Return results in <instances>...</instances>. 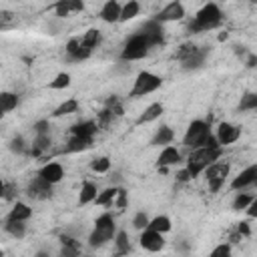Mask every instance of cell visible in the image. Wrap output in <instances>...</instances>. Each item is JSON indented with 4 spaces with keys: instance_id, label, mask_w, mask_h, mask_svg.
I'll use <instances>...</instances> for the list:
<instances>
[{
    "instance_id": "1",
    "label": "cell",
    "mask_w": 257,
    "mask_h": 257,
    "mask_svg": "<svg viewBox=\"0 0 257 257\" xmlns=\"http://www.w3.org/2000/svg\"><path fill=\"white\" fill-rule=\"evenodd\" d=\"M221 18L223 16H221L219 6L209 2L197 12L195 20L189 23V32H205V30H211V28H217L221 25Z\"/></svg>"
},
{
    "instance_id": "2",
    "label": "cell",
    "mask_w": 257,
    "mask_h": 257,
    "mask_svg": "<svg viewBox=\"0 0 257 257\" xmlns=\"http://www.w3.org/2000/svg\"><path fill=\"white\" fill-rule=\"evenodd\" d=\"M219 157H221V149H205V147L195 149L187 159V171H189L191 179L197 177L201 171H205L209 165H213Z\"/></svg>"
},
{
    "instance_id": "3",
    "label": "cell",
    "mask_w": 257,
    "mask_h": 257,
    "mask_svg": "<svg viewBox=\"0 0 257 257\" xmlns=\"http://www.w3.org/2000/svg\"><path fill=\"white\" fill-rule=\"evenodd\" d=\"M113 237H115V221H113V217L109 215V213H104V215H101L97 219L95 231L91 233V237H89V243L93 247H101L106 241H111Z\"/></svg>"
},
{
    "instance_id": "4",
    "label": "cell",
    "mask_w": 257,
    "mask_h": 257,
    "mask_svg": "<svg viewBox=\"0 0 257 257\" xmlns=\"http://www.w3.org/2000/svg\"><path fill=\"white\" fill-rule=\"evenodd\" d=\"M209 123L205 121H193L187 128V133H185V139H183V145L189 147V149H201L209 137Z\"/></svg>"
},
{
    "instance_id": "5",
    "label": "cell",
    "mask_w": 257,
    "mask_h": 257,
    "mask_svg": "<svg viewBox=\"0 0 257 257\" xmlns=\"http://www.w3.org/2000/svg\"><path fill=\"white\" fill-rule=\"evenodd\" d=\"M161 77H157V75H153V73H147V71H143V73H139V77H137V80H135V87H133V91H131V97H145V95H149V93H153V91H157L159 87H161Z\"/></svg>"
},
{
    "instance_id": "6",
    "label": "cell",
    "mask_w": 257,
    "mask_h": 257,
    "mask_svg": "<svg viewBox=\"0 0 257 257\" xmlns=\"http://www.w3.org/2000/svg\"><path fill=\"white\" fill-rule=\"evenodd\" d=\"M147 52H149V45H147L145 36L143 34H135V36L128 38V42L125 45L121 56L125 60H139V58L147 56Z\"/></svg>"
},
{
    "instance_id": "7",
    "label": "cell",
    "mask_w": 257,
    "mask_h": 257,
    "mask_svg": "<svg viewBox=\"0 0 257 257\" xmlns=\"http://www.w3.org/2000/svg\"><path fill=\"white\" fill-rule=\"evenodd\" d=\"M227 175H229V165H227V163H213V165H209V167L205 169V177H207L209 189H211L213 193L221 189V185L225 183Z\"/></svg>"
},
{
    "instance_id": "8",
    "label": "cell",
    "mask_w": 257,
    "mask_h": 257,
    "mask_svg": "<svg viewBox=\"0 0 257 257\" xmlns=\"http://www.w3.org/2000/svg\"><path fill=\"white\" fill-rule=\"evenodd\" d=\"M28 197H32V199H38V201H42V199H51L52 197V185L51 183H47L42 177H34L30 183H28Z\"/></svg>"
},
{
    "instance_id": "9",
    "label": "cell",
    "mask_w": 257,
    "mask_h": 257,
    "mask_svg": "<svg viewBox=\"0 0 257 257\" xmlns=\"http://www.w3.org/2000/svg\"><path fill=\"white\" fill-rule=\"evenodd\" d=\"M147 40L149 47H157V45H163V25H159L157 20H149V23L143 25V32H141Z\"/></svg>"
},
{
    "instance_id": "10",
    "label": "cell",
    "mask_w": 257,
    "mask_h": 257,
    "mask_svg": "<svg viewBox=\"0 0 257 257\" xmlns=\"http://www.w3.org/2000/svg\"><path fill=\"white\" fill-rule=\"evenodd\" d=\"M183 16H185L183 4H181V2H171V4H167L153 20H157L159 25H163V23H173V20H181Z\"/></svg>"
},
{
    "instance_id": "11",
    "label": "cell",
    "mask_w": 257,
    "mask_h": 257,
    "mask_svg": "<svg viewBox=\"0 0 257 257\" xmlns=\"http://www.w3.org/2000/svg\"><path fill=\"white\" fill-rule=\"evenodd\" d=\"M241 137V128L239 127H235V125H231V123H221L219 125V128H217V143H219V147L221 145H231V143H235Z\"/></svg>"
},
{
    "instance_id": "12",
    "label": "cell",
    "mask_w": 257,
    "mask_h": 257,
    "mask_svg": "<svg viewBox=\"0 0 257 257\" xmlns=\"http://www.w3.org/2000/svg\"><path fill=\"white\" fill-rule=\"evenodd\" d=\"M139 241H141V247L147 249V251H161L165 247L163 235L157 233V231H151V229H145Z\"/></svg>"
},
{
    "instance_id": "13",
    "label": "cell",
    "mask_w": 257,
    "mask_h": 257,
    "mask_svg": "<svg viewBox=\"0 0 257 257\" xmlns=\"http://www.w3.org/2000/svg\"><path fill=\"white\" fill-rule=\"evenodd\" d=\"M38 177H42L47 183L54 185V183H58V181L64 177V169H62L60 163H49V165H45V167L40 169Z\"/></svg>"
},
{
    "instance_id": "14",
    "label": "cell",
    "mask_w": 257,
    "mask_h": 257,
    "mask_svg": "<svg viewBox=\"0 0 257 257\" xmlns=\"http://www.w3.org/2000/svg\"><path fill=\"white\" fill-rule=\"evenodd\" d=\"M255 179H257V167L255 165H251V167H247L241 175H237L233 179V183H231V189H235V191H239V189H245V187H249V185H253L255 183Z\"/></svg>"
},
{
    "instance_id": "15",
    "label": "cell",
    "mask_w": 257,
    "mask_h": 257,
    "mask_svg": "<svg viewBox=\"0 0 257 257\" xmlns=\"http://www.w3.org/2000/svg\"><path fill=\"white\" fill-rule=\"evenodd\" d=\"M99 131V127L95 121H82V123H77L71 127V133L73 137H84V139H93L95 133Z\"/></svg>"
},
{
    "instance_id": "16",
    "label": "cell",
    "mask_w": 257,
    "mask_h": 257,
    "mask_svg": "<svg viewBox=\"0 0 257 257\" xmlns=\"http://www.w3.org/2000/svg\"><path fill=\"white\" fill-rule=\"evenodd\" d=\"M52 8L56 10V16L64 18V16H69L71 12H82L84 4L80 2V0H62V2H56Z\"/></svg>"
},
{
    "instance_id": "17",
    "label": "cell",
    "mask_w": 257,
    "mask_h": 257,
    "mask_svg": "<svg viewBox=\"0 0 257 257\" xmlns=\"http://www.w3.org/2000/svg\"><path fill=\"white\" fill-rule=\"evenodd\" d=\"M179 161H181V153L177 151V149L175 147H165L161 151V155H159V159H157V165H159V169H165L169 165H177Z\"/></svg>"
},
{
    "instance_id": "18",
    "label": "cell",
    "mask_w": 257,
    "mask_h": 257,
    "mask_svg": "<svg viewBox=\"0 0 257 257\" xmlns=\"http://www.w3.org/2000/svg\"><path fill=\"white\" fill-rule=\"evenodd\" d=\"M67 54H69L71 60H84V58L91 56V51H87L84 47H80L78 38H71L69 45H67Z\"/></svg>"
},
{
    "instance_id": "19",
    "label": "cell",
    "mask_w": 257,
    "mask_h": 257,
    "mask_svg": "<svg viewBox=\"0 0 257 257\" xmlns=\"http://www.w3.org/2000/svg\"><path fill=\"white\" fill-rule=\"evenodd\" d=\"M119 16H121V4L111 0V2H106L101 10V18L104 23H119Z\"/></svg>"
},
{
    "instance_id": "20",
    "label": "cell",
    "mask_w": 257,
    "mask_h": 257,
    "mask_svg": "<svg viewBox=\"0 0 257 257\" xmlns=\"http://www.w3.org/2000/svg\"><path fill=\"white\" fill-rule=\"evenodd\" d=\"M30 215H32V209L26 203H16L8 213V221H23L25 223L26 219H30Z\"/></svg>"
},
{
    "instance_id": "21",
    "label": "cell",
    "mask_w": 257,
    "mask_h": 257,
    "mask_svg": "<svg viewBox=\"0 0 257 257\" xmlns=\"http://www.w3.org/2000/svg\"><path fill=\"white\" fill-rule=\"evenodd\" d=\"M163 115V104L161 103H153V104H149L147 109L143 111V115L137 119V125H145V123H151L155 119H159Z\"/></svg>"
},
{
    "instance_id": "22",
    "label": "cell",
    "mask_w": 257,
    "mask_h": 257,
    "mask_svg": "<svg viewBox=\"0 0 257 257\" xmlns=\"http://www.w3.org/2000/svg\"><path fill=\"white\" fill-rule=\"evenodd\" d=\"M93 147V139H84V137H73L67 145V153H80V151H89Z\"/></svg>"
},
{
    "instance_id": "23",
    "label": "cell",
    "mask_w": 257,
    "mask_h": 257,
    "mask_svg": "<svg viewBox=\"0 0 257 257\" xmlns=\"http://www.w3.org/2000/svg\"><path fill=\"white\" fill-rule=\"evenodd\" d=\"M16 104H18V97L14 93H0V119L8 111L16 109Z\"/></svg>"
},
{
    "instance_id": "24",
    "label": "cell",
    "mask_w": 257,
    "mask_h": 257,
    "mask_svg": "<svg viewBox=\"0 0 257 257\" xmlns=\"http://www.w3.org/2000/svg\"><path fill=\"white\" fill-rule=\"evenodd\" d=\"M97 199V185L91 181H84L82 189H80V197H78V205H87L91 201Z\"/></svg>"
},
{
    "instance_id": "25",
    "label": "cell",
    "mask_w": 257,
    "mask_h": 257,
    "mask_svg": "<svg viewBox=\"0 0 257 257\" xmlns=\"http://www.w3.org/2000/svg\"><path fill=\"white\" fill-rule=\"evenodd\" d=\"M207 52H209V49H207V47L197 49V52H195V54H193L191 58H187V60L183 62V69H187V71H191V69H199L201 64H203V60H205V56H207Z\"/></svg>"
},
{
    "instance_id": "26",
    "label": "cell",
    "mask_w": 257,
    "mask_h": 257,
    "mask_svg": "<svg viewBox=\"0 0 257 257\" xmlns=\"http://www.w3.org/2000/svg\"><path fill=\"white\" fill-rule=\"evenodd\" d=\"M141 10V4L131 0V2H127L125 6H121V16H119V23H127V20H133Z\"/></svg>"
},
{
    "instance_id": "27",
    "label": "cell",
    "mask_w": 257,
    "mask_h": 257,
    "mask_svg": "<svg viewBox=\"0 0 257 257\" xmlns=\"http://www.w3.org/2000/svg\"><path fill=\"white\" fill-rule=\"evenodd\" d=\"M80 47H84L87 51H93L99 42H101V32L97 30V28H91V30H87V34H84L80 40Z\"/></svg>"
},
{
    "instance_id": "28",
    "label": "cell",
    "mask_w": 257,
    "mask_h": 257,
    "mask_svg": "<svg viewBox=\"0 0 257 257\" xmlns=\"http://www.w3.org/2000/svg\"><path fill=\"white\" fill-rule=\"evenodd\" d=\"M147 229L157 231V233H161V235H163V233L171 231V219H169V217H165V215H159V217H155V219L149 221Z\"/></svg>"
},
{
    "instance_id": "29",
    "label": "cell",
    "mask_w": 257,
    "mask_h": 257,
    "mask_svg": "<svg viewBox=\"0 0 257 257\" xmlns=\"http://www.w3.org/2000/svg\"><path fill=\"white\" fill-rule=\"evenodd\" d=\"M78 111V101H75V99H69V101H64L62 104H58L56 109H54V113H52V117H64V115H73V113H77Z\"/></svg>"
},
{
    "instance_id": "30",
    "label": "cell",
    "mask_w": 257,
    "mask_h": 257,
    "mask_svg": "<svg viewBox=\"0 0 257 257\" xmlns=\"http://www.w3.org/2000/svg\"><path fill=\"white\" fill-rule=\"evenodd\" d=\"M115 197H117V187H109V189H104L101 195H97V205H101V207H109V205H113V201H115Z\"/></svg>"
},
{
    "instance_id": "31",
    "label": "cell",
    "mask_w": 257,
    "mask_h": 257,
    "mask_svg": "<svg viewBox=\"0 0 257 257\" xmlns=\"http://www.w3.org/2000/svg\"><path fill=\"white\" fill-rule=\"evenodd\" d=\"M197 49H199V47H195V45H193V42H185V45H181V47L177 49V52H175V58H177V60H181V62H185L187 58H191L193 54L197 52Z\"/></svg>"
},
{
    "instance_id": "32",
    "label": "cell",
    "mask_w": 257,
    "mask_h": 257,
    "mask_svg": "<svg viewBox=\"0 0 257 257\" xmlns=\"http://www.w3.org/2000/svg\"><path fill=\"white\" fill-rule=\"evenodd\" d=\"M115 245H117V257L127 255L128 251H131V245H128V237H127V233H125V231H119V233H117Z\"/></svg>"
},
{
    "instance_id": "33",
    "label": "cell",
    "mask_w": 257,
    "mask_h": 257,
    "mask_svg": "<svg viewBox=\"0 0 257 257\" xmlns=\"http://www.w3.org/2000/svg\"><path fill=\"white\" fill-rule=\"evenodd\" d=\"M173 131H171L169 127H161L159 131H157V135H155V139L151 141V145H169L171 141H173Z\"/></svg>"
},
{
    "instance_id": "34",
    "label": "cell",
    "mask_w": 257,
    "mask_h": 257,
    "mask_svg": "<svg viewBox=\"0 0 257 257\" xmlns=\"http://www.w3.org/2000/svg\"><path fill=\"white\" fill-rule=\"evenodd\" d=\"M51 149V137L49 135H38L36 141H34V147H32V155L38 157L40 153H45Z\"/></svg>"
},
{
    "instance_id": "35",
    "label": "cell",
    "mask_w": 257,
    "mask_h": 257,
    "mask_svg": "<svg viewBox=\"0 0 257 257\" xmlns=\"http://www.w3.org/2000/svg\"><path fill=\"white\" fill-rule=\"evenodd\" d=\"M104 109H106V111H111L115 117H123V115H125V109H123V104H121V101H119L117 95H113V97L106 99Z\"/></svg>"
},
{
    "instance_id": "36",
    "label": "cell",
    "mask_w": 257,
    "mask_h": 257,
    "mask_svg": "<svg viewBox=\"0 0 257 257\" xmlns=\"http://www.w3.org/2000/svg\"><path fill=\"white\" fill-rule=\"evenodd\" d=\"M71 84V75H67V73H60V75H56L54 77V80H51L49 82V87L51 89H54V91H58V89H67Z\"/></svg>"
},
{
    "instance_id": "37",
    "label": "cell",
    "mask_w": 257,
    "mask_h": 257,
    "mask_svg": "<svg viewBox=\"0 0 257 257\" xmlns=\"http://www.w3.org/2000/svg\"><path fill=\"white\" fill-rule=\"evenodd\" d=\"M6 231L12 235V237H25V233H26V227L23 221H8L6 223Z\"/></svg>"
},
{
    "instance_id": "38",
    "label": "cell",
    "mask_w": 257,
    "mask_h": 257,
    "mask_svg": "<svg viewBox=\"0 0 257 257\" xmlns=\"http://www.w3.org/2000/svg\"><path fill=\"white\" fill-rule=\"evenodd\" d=\"M91 169L95 171V173H106V171L111 169V159L109 157H99L91 163Z\"/></svg>"
},
{
    "instance_id": "39",
    "label": "cell",
    "mask_w": 257,
    "mask_h": 257,
    "mask_svg": "<svg viewBox=\"0 0 257 257\" xmlns=\"http://www.w3.org/2000/svg\"><path fill=\"white\" fill-rule=\"evenodd\" d=\"M117 117L111 113V111H106V109H103L101 113H99V121H97V127L99 128H109L111 125H113V121H115Z\"/></svg>"
},
{
    "instance_id": "40",
    "label": "cell",
    "mask_w": 257,
    "mask_h": 257,
    "mask_svg": "<svg viewBox=\"0 0 257 257\" xmlns=\"http://www.w3.org/2000/svg\"><path fill=\"white\" fill-rule=\"evenodd\" d=\"M251 109H257V95L247 93V95H243V99L239 103V111H251Z\"/></svg>"
},
{
    "instance_id": "41",
    "label": "cell",
    "mask_w": 257,
    "mask_h": 257,
    "mask_svg": "<svg viewBox=\"0 0 257 257\" xmlns=\"http://www.w3.org/2000/svg\"><path fill=\"white\" fill-rule=\"evenodd\" d=\"M251 201H253L251 195H241V193H239V195L235 197V201H233V209H235V211H241V209H245Z\"/></svg>"
},
{
    "instance_id": "42",
    "label": "cell",
    "mask_w": 257,
    "mask_h": 257,
    "mask_svg": "<svg viewBox=\"0 0 257 257\" xmlns=\"http://www.w3.org/2000/svg\"><path fill=\"white\" fill-rule=\"evenodd\" d=\"M209 257H231V245H227V243L217 245L215 249L211 251V255H209Z\"/></svg>"
},
{
    "instance_id": "43",
    "label": "cell",
    "mask_w": 257,
    "mask_h": 257,
    "mask_svg": "<svg viewBox=\"0 0 257 257\" xmlns=\"http://www.w3.org/2000/svg\"><path fill=\"white\" fill-rule=\"evenodd\" d=\"M14 20H16V14L14 12H10V10H0V25H2V26H10L12 23H14Z\"/></svg>"
},
{
    "instance_id": "44",
    "label": "cell",
    "mask_w": 257,
    "mask_h": 257,
    "mask_svg": "<svg viewBox=\"0 0 257 257\" xmlns=\"http://www.w3.org/2000/svg\"><path fill=\"white\" fill-rule=\"evenodd\" d=\"M60 245H62V247H69V249H77V251H80V243H78L77 239L69 237V235H60Z\"/></svg>"
},
{
    "instance_id": "45",
    "label": "cell",
    "mask_w": 257,
    "mask_h": 257,
    "mask_svg": "<svg viewBox=\"0 0 257 257\" xmlns=\"http://www.w3.org/2000/svg\"><path fill=\"white\" fill-rule=\"evenodd\" d=\"M133 225H135V229H147V225H149V217L145 215V213H137Z\"/></svg>"
},
{
    "instance_id": "46",
    "label": "cell",
    "mask_w": 257,
    "mask_h": 257,
    "mask_svg": "<svg viewBox=\"0 0 257 257\" xmlns=\"http://www.w3.org/2000/svg\"><path fill=\"white\" fill-rule=\"evenodd\" d=\"M10 151H14V153H25V141H23V137H14V139L10 141Z\"/></svg>"
},
{
    "instance_id": "47",
    "label": "cell",
    "mask_w": 257,
    "mask_h": 257,
    "mask_svg": "<svg viewBox=\"0 0 257 257\" xmlns=\"http://www.w3.org/2000/svg\"><path fill=\"white\" fill-rule=\"evenodd\" d=\"M49 121H38L36 125H34V131H36V135H49Z\"/></svg>"
},
{
    "instance_id": "48",
    "label": "cell",
    "mask_w": 257,
    "mask_h": 257,
    "mask_svg": "<svg viewBox=\"0 0 257 257\" xmlns=\"http://www.w3.org/2000/svg\"><path fill=\"white\" fill-rule=\"evenodd\" d=\"M117 205L121 207V209H125L127 207V191L125 189H117Z\"/></svg>"
},
{
    "instance_id": "49",
    "label": "cell",
    "mask_w": 257,
    "mask_h": 257,
    "mask_svg": "<svg viewBox=\"0 0 257 257\" xmlns=\"http://www.w3.org/2000/svg\"><path fill=\"white\" fill-rule=\"evenodd\" d=\"M4 199H14L16 197V185L10 183V185H4V193H2Z\"/></svg>"
},
{
    "instance_id": "50",
    "label": "cell",
    "mask_w": 257,
    "mask_h": 257,
    "mask_svg": "<svg viewBox=\"0 0 257 257\" xmlns=\"http://www.w3.org/2000/svg\"><path fill=\"white\" fill-rule=\"evenodd\" d=\"M237 233H239V235H243V237H249V235H251V229H249V223H247V221H243V223H239V227H237Z\"/></svg>"
},
{
    "instance_id": "51",
    "label": "cell",
    "mask_w": 257,
    "mask_h": 257,
    "mask_svg": "<svg viewBox=\"0 0 257 257\" xmlns=\"http://www.w3.org/2000/svg\"><path fill=\"white\" fill-rule=\"evenodd\" d=\"M205 149H221L219 147V143H217V139L215 137H213V135H209L207 137V141H205V145H203Z\"/></svg>"
},
{
    "instance_id": "52",
    "label": "cell",
    "mask_w": 257,
    "mask_h": 257,
    "mask_svg": "<svg viewBox=\"0 0 257 257\" xmlns=\"http://www.w3.org/2000/svg\"><path fill=\"white\" fill-rule=\"evenodd\" d=\"M60 257H80V251H77V249H69V247H62Z\"/></svg>"
},
{
    "instance_id": "53",
    "label": "cell",
    "mask_w": 257,
    "mask_h": 257,
    "mask_svg": "<svg viewBox=\"0 0 257 257\" xmlns=\"http://www.w3.org/2000/svg\"><path fill=\"white\" fill-rule=\"evenodd\" d=\"M189 179H191V175H189V171H187V169H183V171H179V173H177V181L187 183Z\"/></svg>"
},
{
    "instance_id": "54",
    "label": "cell",
    "mask_w": 257,
    "mask_h": 257,
    "mask_svg": "<svg viewBox=\"0 0 257 257\" xmlns=\"http://www.w3.org/2000/svg\"><path fill=\"white\" fill-rule=\"evenodd\" d=\"M247 207H249V217H255V215H257V201L253 199V201L247 205Z\"/></svg>"
},
{
    "instance_id": "55",
    "label": "cell",
    "mask_w": 257,
    "mask_h": 257,
    "mask_svg": "<svg viewBox=\"0 0 257 257\" xmlns=\"http://www.w3.org/2000/svg\"><path fill=\"white\" fill-rule=\"evenodd\" d=\"M255 64H257V56H255V54H249V58H247V67L253 69Z\"/></svg>"
},
{
    "instance_id": "56",
    "label": "cell",
    "mask_w": 257,
    "mask_h": 257,
    "mask_svg": "<svg viewBox=\"0 0 257 257\" xmlns=\"http://www.w3.org/2000/svg\"><path fill=\"white\" fill-rule=\"evenodd\" d=\"M36 257H51V255H49L47 251H38V253H36Z\"/></svg>"
},
{
    "instance_id": "57",
    "label": "cell",
    "mask_w": 257,
    "mask_h": 257,
    "mask_svg": "<svg viewBox=\"0 0 257 257\" xmlns=\"http://www.w3.org/2000/svg\"><path fill=\"white\" fill-rule=\"evenodd\" d=\"M219 40H221V42L227 40V32H221V34H219Z\"/></svg>"
},
{
    "instance_id": "58",
    "label": "cell",
    "mask_w": 257,
    "mask_h": 257,
    "mask_svg": "<svg viewBox=\"0 0 257 257\" xmlns=\"http://www.w3.org/2000/svg\"><path fill=\"white\" fill-rule=\"evenodd\" d=\"M2 193H4V183L0 181V197H2Z\"/></svg>"
},
{
    "instance_id": "59",
    "label": "cell",
    "mask_w": 257,
    "mask_h": 257,
    "mask_svg": "<svg viewBox=\"0 0 257 257\" xmlns=\"http://www.w3.org/2000/svg\"><path fill=\"white\" fill-rule=\"evenodd\" d=\"M0 257H4V253H2V251H0Z\"/></svg>"
},
{
    "instance_id": "60",
    "label": "cell",
    "mask_w": 257,
    "mask_h": 257,
    "mask_svg": "<svg viewBox=\"0 0 257 257\" xmlns=\"http://www.w3.org/2000/svg\"><path fill=\"white\" fill-rule=\"evenodd\" d=\"M0 28H6V26H2V25H0Z\"/></svg>"
}]
</instances>
